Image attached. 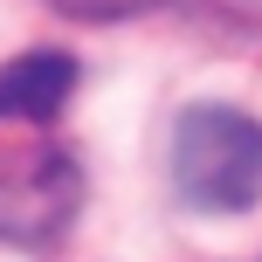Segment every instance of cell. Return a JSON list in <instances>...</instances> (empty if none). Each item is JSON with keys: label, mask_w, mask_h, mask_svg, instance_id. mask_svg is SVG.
<instances>
[{"label": "cell", "mask_w": 262, "mask_h": 262, "mask_svg": "<svg viewBox=\"0 0 262 262\" xmlns=\"http://www.w3.org/2000/svg\"><path fill=\"white\" fill-rule=\"evenodd\" d=\"M172 186L200 214H242L262 200V118L235 104H193L172 124Z\"/></svg>", "instance_id": "6da1fadb"}, {"label": "cell", "mask_w": 262, "mask_h": 262, "mask_svg": "<svg viewBox=\"0 0 262 262\" xmlns=\"http://www.w3.org/2000/svg\"><path fill=\"white\" fill-rule=\"evenodd\" d=\"M76 90V62L62 49H21L14 62H0V118L14 124H41L69 104Z\"/></svg>", "instance_id": "7a4b0ae2"}]
</instances>
